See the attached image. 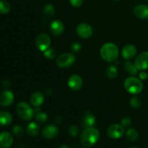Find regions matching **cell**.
Returning a JSON list of instances; mask_svg holds the SVG:
<instances>
[{"label": "cell", "instance_id": "cell-1", "mask_svg": "<svg viewBox=\"0 0 148 148\" xmlns=\"http://www.w3.org/2000/svg\"><path fill=\"white\" fill-rule=\"evenodd\" d=\"M100 138V132L93 127L86 128L80 136V141L85 147H90L98 143Z\"/></svg>", "mask_w": 148, "mask_h": 148}, {"label": "cell", "instance_id": "cell-2", "mask_svg": "<svg viewBox=\"0 0 148 148\" xmlns=\"http://www.w3.org/2000/svg\"><path fill=\"white\" fill-rule=\"evenodd\" d=\"M100 54L104 61L112 62L118 58L119 51L116 44L113 43H106L101 46Z\"/></svg>", "mask_w": 148, "mask_h": 148}, {"label": "cell", "instance_id": "cell-3", "mask_svg": "<svg viewBox=\"0 0 148 148\" xmlns=\"http://www.w3.org/2000/svg\"><path fill=\"white\" fill-rule=\"evenodd\" d=\"M124 88L126 90L132 95L140 94L143 90V83L141 79L135 77H127L124 81Z\"/></svg>", "mask_w": 148, "mask_h": 148}, {"label": "cell", "instance_id": "cell-4", "mask_svg": "<svg viewBox=\"0 0 148 148\" xmlns=\"http://www.w3.org/2000/svg\"><path fill=\"white\" fill-rule=\"evenodd\" d=\"M16 111L17 114L24 121H30L34 116V111L26 102L22 101L17 105Z\"/></svg>", "mask_w": 148, "mask_h": 148}, {"label": "cell", "instance_id": "cell-5", "mask_svg": "<svg viewBox=\"0 0 148 148\" xmlns=\"http://www.w3.org/2000/svg\"><path fill=\"white\" fill-rule=\"evenodd\" d=\"M76 61L75 55L71 53H64L59 55L56 59V64L59 67L66 69L72 66Z\"/></svg>", "mask_w": 148, "mask_h": 148}, {"label": "cell", "instance_id": "cell-6", "mask_svg": "<svg viewBox=\"0 0 148 148\" xmlns=\"http://www.w3.org/2000/svg\"><path fill=\"white\" fill-rule=\"evenodd\" d=\"M51 43V38L49 37V35L46 34V33H41V34L38 35L36 40V47L39 51L43 52L50 48Z\"/></svg>", "mask_w": 148, "mask_h": 148}, {"label": "cell", "instance_id": "cell-7", "mask_svg": "<svg viewBox=\"0 0 148 148\" xmlns=\"http://www.w3.org/2000/svg\"><path fill=\"white\" fill-rule=\"evenodd\" d=\"M124 127L120 124H112L107 130L108 136L111 139L117 140L123 137L124 134Z\"/></svg>", "mask_w": 148, "mask_h": 148}, {"label": "cell", "instance_id": "cell-8", "mask_svg": "<svg viewBox=\"0 0 148 148\" xmlns=\"http://www.w3.org/2000/svg\"><path fill=\"white\" fill-rule=\"evenodd\" d=\"M77 33L80 38L88 39L92 36V28L88 23H80L77 27Z\"/></svg>", "mask_w": 148, "mask_h": 148}, {"label": "cell", "instance_id": "cell-9", "mask_svg": "<svg viewBox=\"0 0 148 148\" xmlns=\"http://www.w3.org/2000/svg\"><path fill=\"white\" fill-rule=\"evenodd\" d=\"M59 130L56 125L53 124H49V125L43 127L42 130L41 134L44 138L48 139V140H51L54 139L59 135Z\"/></svg>", "mask_w": 148, "mask_h": 148}, {"label": "cell", "instance_id": "cell-10", "mask_svg": "<svg viewBox=\"0 0 148 148\" xmlns=\"http://www.w3.org/2000/svg\"><path fill=\"white\" fill-rule=\"evenodd\" d=\"M136 67L138 70L144 71L148 69V52L145 51L137 56L134 62Z\"/></svg>", "mask_w": 148, "mask_h": 148}, {"label": "cell", "instance_id": "cell-11", "mask_svg": "<svg viewBox=\"0 0 148 148\" xmlns=\"http://www.w3.org/2000/svg\"><path fill=\"white\" fill-rule=\"evenodd\" d=\"M68 86L73 91H77L80 89L83 85L82 77L78 75H72L68 79Z\"/></svg>", "mask_w": 148, "mask_h": 148}, {"label": "cell", "instance_id": "cell-12", "mask_svg": "<svg viewBox=\"0 0 148 148\" xmlns=\"http://www.w3.org/2000/svg\"><path fill=\"white\" fill-rule=\"evenodd\" d=\"M14 100V95L10 90H5L0 94V106L7 107L12 104Z\"/></svg>", "mask_w": 148, "mask_h": 148}, {"label": "cell", "instance_id": "cell-13", "mask_svg": "<svg viewBox=\"0 0 148 148\" xmlns=\"http://www.w3.org/2000/svg\"><path fill=\"white\" fill-rule=\"evenodd\" d=\"M13 137L10 133L3 132L0 133V148H10L13 144Z\"/></svg>", "mask_w": 148, "mask_h": 148}, {"label": "cell", "instance_id": "cell-14", "mask_svg": "<svg viewBox=\"0 0 148 148\" xmlns=\"http://www.w3.org/2000/svg\"><path fill=\"white\" fill-rule=\"evenodd\" d=\"M50 30L52 34L55 36H61L64 30V25L63 23L59 20H55L51 23Z\"/></svg>", "mask_w": 148, "mask_h": 148}, {"label": "cell", "instance_id": "cell-15", "mask_svg": "<svg viewBox=\"0 0 148 148\" xmlns=\"http://www.w3.org/2000/svg\"><path fill=\"white\" fill-rule=\"evenodd\" d=\"M134 15L140 19L148 18V5L147 4H139L133 10Z\"/></svg>", "mask_w": 148, "mask_h": 148}, {"label": "cell", "instance_id": "cell-16", "mask_svg": "<svg viewBox=\"0 0 148 148\" xmlns=\"http://www.w3.org/2000/svg\"><path fill=\"white\" fill-rule=\"evenodd\" d=\"M137 53V48L132 44H127L123 48L121 54L124 59L127 60L132 59Z\"/></svg>", "mask_w": 148, "mask_h": 148}, {"label": "cell", "instance_id": "cell-17", "mask_svg": "<svg viewBox=\"0 0 148 148\" xmlns=\"http://www.w3.org/2000/svg\"><path fill=\"white\" fill-rule=\"evenodd\" d=\"M30 101L33 106L38 108L44 102V96L41 92H35L34 93L32 94Z\"/></svg>", "mask_w": 148, "mask_h": 148}, {"label": "cell", "instance_id": "cell-18", "mask_svg": "<svg viewBox=\"0 0 148 148\" xmlns=\"http://www.w3.org/2000/svg\"><path fill=\"white\" fill-rule=\"evenodd\" d=\"M12 122V116L7 111H0V126L7 127Z\"/></svg>", "mask_w": 148, "mask_h": 148}, {"label": "cell", "instance_id": "cell-19", "mask_svg": "<svg viewBox=\"0 0 148 148\" xmlns=\"http://www.w3.org/2000/svg\"><path fill=\"white\" fill-rule=\"evenodd\" d=\"M95 124V118L92 114H87L82 120V125L86 128L92 127Z\"/></svg>", "mask_w": 148, "mask_h": 148}, {"label": "cell", "instance_id": "cell-20", "mask_svg": "<svg viewBox=\"0 0 148 148\" xmlns=\"http://www.w3.org/2000/svg\"><path fill=\"white\" fill-rule=\"evenodd\" d=\"M40 127L36 122H30L27 127V132L31 137H36L38 134Z\"/></svg>", "mask_w": 148, "mask_h": 148}, {"label": "cell", "instance_id": "cell-21", "mask_svg": "<svg viewBox=\"0 0 148 148\" xmlns=\"http://www.w3.org/2000/svg\"><path fill=\"white\" fill-rule=\"evenodd\" d=\"M124 69L131 75H137L138 72V69L136 67L135 64H132L131 62H126L124 64Z\"/></svg>", "mask_w": 148, "mask_h": 148}, {"label": "cell", "instance_id": "cell-22", "mask_svg": "<svg viewBox=\"0 0 148 148\" xmlns=\"http://www.w3.org/2000/svg\"><path fill=\"white\" fill-rule=\"evenodd\" d=\"M126 137H127V140H130V141L134 142L138 139L139 133L135 129L130 128L127 131V133H126Z\"/></svg>", "mask_w": 148, "mask_h": 148}, {"label": "cell", "instance_id": "cell-23", "mask_svg": "<svg viewBox=\"0 0 148 148\" xmlns=\"http://www.w3.org/2000/svg\"><path fill=\"white\" fill-rule=\"evenodd\" d=\"M106 75L110 79H114L118 75V69L114 65H109L106 69Z\"/></svg>", "mask_w": 148, "mask_h": 148}, {"label": "cell", "instance_id": "cell-24", "mask_svg": "<svg viewBox=\"0 0 148 148\" xmlns=\"http://www.w3.org/2000/svg\"><path fill=\"white\" fill-rule=\"evenodd\" d=\"M43 14L48 17H53L55 14V8L52 4H47L43 7Z\"/></svg>", "mask_w": 148, "mask_h": 148}, {"label": "cell", "instance_id": "cell-25", "mask_svg": "<svg viewBox=\"0 0 148 148\" xmlns=\"http://www.w3.org/2000/svg\"><path fill=\"white\" fill-rule=\"evenodd\" d=\"M10 4H9L7 1H0V13L1 14H7L10 12Z\"/></svg>", "mask_w": 148, "mask_h": 148}, {"label": "cell", "instance_id": "cell-26", "mask_svg": "<svg viewBox=\"0 0 148 148\" xmlns=\"http://www.w3.org/2000/svg\"><path fill=\"white\" fill-rule=\"evenodd\" d=\"M36 119L37 122L40 124H44L48 120V115L44 112H38L36 116Z\"/></svg>", "mask_w": 148, "mask_h": 148}, {"label": "cell", "instance_id": "cell-27", "mask_svg": "<svg viewBox=\"0 0 148 148\" xmlns=\"http://www.w3.org/2000/svg\"><path fill=\"white\" fill-rule=\"evenodd\" d=\"M12 132L16 137H22L24 134V130L20 125H14L12 127Z\"/></svg>", "mask_w": 148, "mask_h": 148}, {"label": "cell", "instance_id": "cell-28", "mask_svg": "<svg viewBox=\"0 0 148 148\" xmlns=\"http://www.w3.org/2000/svg\"><path fill=\"white\" fill-rule=\"evenodd\" d=\"M43 54H44L45 57L47 58V59H54L56 56V51L53 48H49V49L43 52Z\"/></svg>", "mask_w": 148, "mask_h": 148}, {"label": "cell", "instance_id": "cell-29", "mask_svg": "<svg viewBox=\"0 0 148 148\" xmlns=\"http://www.w3.org/2000/svg\"><path fill=\"white\" fill-rule=\"evenodd\" d=\"M130 106L133 107L134 108H139L141 106V100L138 98V97H133L130 100Z\"/></svg>", "mask_w": 148, "mask_h": 148}, {"label": "cell", "instance_id": "cell-30", "mask_svg": "<svg viewBox=\"0 0 148 148\" xmlns=\"http://www.w3.org/2000/svg\"><path fill=\"white\" fill-rule=\"evenodd\" d=\"M68 131L72 137H77L79 132V127L76 125H71L68 129Z\"/></svg>", "mask_w": 148, "mask_h": 148}, {"label": "cell", "instance_id": "cell-31", "mask_svg": "<svg viewBox=\"0 0 148 148\" xmlns=\"http://www.w3.org/2000/svg\"><path fill=\"white\" fill-rule=\"evenodd\" d=\"M132 124V119L129 116L124 117L121 121V125L124 127H129Z\"/></svg>", "mask_w": 148, "mask_h": 148}, {"label": "cell", "instance_id": "cell-32", "mask_svg": "<svg viewBox=\"0 0 148 148\" xmlns=\"http://www.w3.org/2000/svg\"><path fill=\"white\" fill-rule=\"evenodd\" d=\"M84 0H69V3L72 7H79L82 5Z\"/></svg>", "mask_w": 148, "mask_h": 148}, {"label": "cell", "instance_id": "cell-33", "mask_svg": "<svg viewBox=\"0 0 148 148\" xmlns=\"http://www.w3.org/2000/svg\"><path fill=\"white\" fill-rule=\"evenodd\" d=\"M80 49H81L80 43H77V42H76V43H74L73 44H72V49L74 51L77 52L78 51H79Z\"/></svg>", "mask_w": 148, "mask_h": 148}, {"label": "cell", "instance_id": "cell-34", "mask_svg": "<svg viewBox=\"0 0 148 148\" xmlns=\"http://www.w3.org/2000/svg\"><path fill=\"white\" fill-rule=\"evenodd\" d=\"M139 76H140V79H143V80H145V79H146L147 78V73H145V72H141Z\"/></svg>", "mask_w": 148, "mask_h": 148}, {"label": "cell", "instance_id": "cell-35", "mask_svg": "<svg viewBox=\"0 0 148 148\" xmlns=\"http://www.w3.org/2000/svg\"><path fill=\"white\" fill-rule=\"evenodd\" d=\"M59 148H69V147H68L67 145H61Z\"/></svg>", "mask_w": 148, "mask_h": 148}, {"label": "cell", "instance_id": "cell-36", "mask_svg": "<svg viewBox=\"0 0 148 148\" xmlns=\"http://www.w3.org/2000/svg\"><path fill=\"white\" fill-rule=\"evenodd\" d=\"M130 148H137V147H130Z\"/></svg>", "mask_w": 148, "mask_h": 148}, {"label": "cell", "instance_id": "cell-37", "mask_svg": "<svg viewBox=\"0 0 148 148\" xmlns=\"http://www.w3.org/2000/svg\"><path fill=\"white\" fill-rule=\"evenodd\" d=\"M114 1H119V0H114Z\"/></svg>", "mask_w": 148, "mask_h": 148}]
</instances>
